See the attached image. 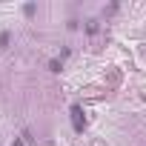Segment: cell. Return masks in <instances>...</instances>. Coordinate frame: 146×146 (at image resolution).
<instances>
[{
	"instance_id": "cell-3",
	"label": "cell",
	"mask_w": 146,
	"mask_h": 146,
	"mask_svg": "<svg viewBox=\"0 0 146 146\" xmlns=\"http://www.w3.org/2000/svg\"><path fill=\"white\" fill-rule=\"evenodd\" d=\"M12 146H26V140H23V137H17V140H15Z\"/></svg>"
},
{
	"instance_id": "cell-2",
	"label": "cell",
	"mask_w": 146,
	"mask_h": 146,
	"mask_svg": "<svg viewBox=\"0 0 146 146\" xmlns=\"http://www.w3.org/2000/svg\"><path fill=\"white\" fill-rule=\"evenodd\" d=\"M6 46H9V32L0 35V49H6Z\"/></svg>"
},
{
	"instance_id": "cell-1",
	"label": "cell",
	"mask_w": 146,
	"mask_h": 146,
	"mask_svg": "<svg viewBox=\"0 0 146 146\" xmlns=\"http://www.w3.org/2000/svg\"><path fill=\"white\" fill-rule=\"evenodd\" d=\"M69 115H72V129H75V132L80 135V132L86 129V117H83V106H80V103H72Z\"/></svg>"
}]
</instances>
